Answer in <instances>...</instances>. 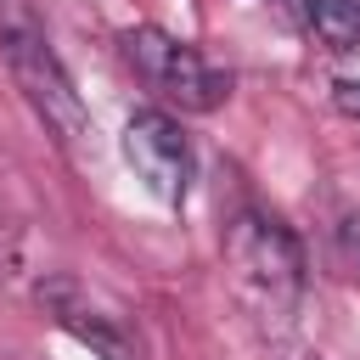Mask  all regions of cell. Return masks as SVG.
I'll return each instance as SVG.
<instances>
[{
	"label": "cell",
	"instance_id": "obj_1",
	"mask_svg": "<svg viewBox=\"0 0 360 360\" xmlns=\"http://www.w3.org/2000/svg\"><path fill=\"white\" fill-rule=\"evenodd\" d=\"M0 56L11 68V84L22 90V101L45 124V135H56L68 152L84 146L90 112H84V101L73 90V73L62 68V56H56L51 34L39 28L28 0H0Z\"/></svg>",
	"mask_w": 360,
	"mask_h": 360
},
{
	"label": "cell",
	"instance_id": "obj_2",
	"mask_svg": "<svg viewBox=\"0 0 360 360\" xmlns=\"http://www.w3.org/2000/svg\"><path fill=\"white\" fill-rule=\"evenodd\" d=\"M225 270L259 315H292L304 292V248L264 208H242L225 225Z\"/></svg>",
	"mask_w": 360,
	"mask_h": 360
},
{
	"label": "cell",
	"instance_id": "obj_3",
	"mask_svg": "<svg viewBox=\"0 0 360 360\" xmlns=\"http://www.w3.org/2000/svg\"><path fill=\"white\" fill-rule=\"evenodd\" d=\"M118 45H124V62L135 68V79L180 112H214L231 96V73H219L197 45H186V39H174L152 22L129 28Z\"/></svg>",
	"mask_w": 360,
	"mask_h": 360
},
{
	"label": "cell",
	"instance_id": "obj_4",
	"mask_svg": "<svg viewBox=\"0 0 360 360\" xmlns=\"http://www.w3.org/2000/svg\"><path fill=\"white\" fill-rule=\"evenodd\" d=\"M118 152L158 202H169V208L186 202V191H191V141H186L180 118L169 107H135L124 118Z\"/></svg>",
	"mask_w": 360,
	"mask_h": 360
},
{
	"label": "cell",
	"instance_id": "obj_5",
	"mask_svg": "<svg viewBox=\"0 0 360 360\" xmlns=\"http://www.w3.org/2000/svg\"><path fill=\"white\" fill-rule=\"evenodd\" d=\"M39 309H45L62 332H73L84 349H96L101 360H135L124 326H118L112 315H101V309L90 304V292H84L73 276H51V281H39Z\"/></svg>",
	"mask_w": 360,
	"mask_h": 360
},
{
	"label": "cell",
	"instance_id": "obj_6",
	"mask_svg": "<svg viewBox=\"0 0 360 360\" xmlns=\"http://www.w3.org/2000/svg\"><path fill=\"white\" fill-rule=\"evenodd\" d=\"M309 28L332 51H360V0H309Z\"/></svg>",
	"mask_w": 360,
	"mask_h": 360
},
{
	"label": "cell",
	"instance_id": "obj_7",
	"mask_svg": "<svg viewBox=\"0 0 360 360\" xmlns=\"http://www.w3.org/2000/svg\"><path fill=\"white\" fill-rule=\"evenodd\" d=\"M338 253H343L349 270H360V214H349V219L338 225Z\"/></svg>",
	"mask_w": 360,
	"mask_h": 360
},
{
	"label": "cell",
	"instance_id": "obj_8",
	"mask_svg": "<svg viewBox=\"0 0 360 360\" xmlns=\"http://www.w3.org/2000/svg\"><path fill=\"white\" fill-rule=\"evenodd\" d=\"M332 101H338L349 118H360V79H338V84H332Z\"/></svg>",
	"mask_w": 360,
	"mask_h": 360
}]
</instances>
